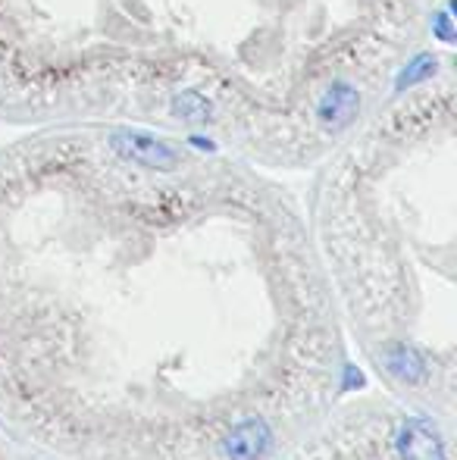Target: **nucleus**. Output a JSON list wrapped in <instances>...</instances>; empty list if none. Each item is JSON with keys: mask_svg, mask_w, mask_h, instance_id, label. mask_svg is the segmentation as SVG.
<instances>
[{"mask_svg": "<svg viewBox=\"0 0 457 460\" xmlns=\"http://www.w3.org/2000/svg\"><path fill=\"white\" fill-rule=\"evenodd\" d=\"M189 145L195 147V151H207V154H214V151H216V141L204 138V135H191Z\"/></svg>", "mask_w": 457, "mask_h": 460, "instance_id": "obj_9", "label": "nucleus"}, {"mask_svg": "<svg viewBox=\"0 0 457 460\" xmlns=\"http://www.w3.org/2000/svg\"><path fill=\"white\" fill-rule=\"evenodd\" d=\"M435 69H439V60H435V54H426V50H420V54H414L401 66V73H398V79H395V92L404 94L408 88L423 85L426 79H433Z\"/></svg>", "mask_w": 457, "mask_h": 460, "instance_id": "obj_5", "label": "nucleus"}, {"mask_svg": "<svg viewBox=\"0 0 457 460\" xmlns=\"http://www.w3.org/2000/svg\"><path fill=\"white\" fill-rule=\"evenodd\" d=\"M433 35L445 44H454L457 41V25H454V13L448 10H439L433 13Z\"/></svg>", "mask_w": 457, "mask_h": 460, "instance_id": "obj_8", "label": "nucleus"}, {"mask_svg": "<svg viewBox=\"0 0 457 460\" xmlns=\"http://www.w3.org/2000/svg\"><path fill=\"white\" fill-rule=\"evenodd\" d=\"M107 145L113 147L116 157L132 160L138 166H147V170L157 172H172L179 166V154L176 147H170L166 141L154 138L147 132H132V128H116L107 138Z\"/></svg>", "mask_w": 457, "mask_h": 460, "instance_id": "obj_1", "label": "nucleus"}, {"mask_svg": "<svg viewBox=\"0 0 457 460\" xmlns=\"http://www.w3.org/2000/svg\"><path fill=\"white\" fill-rule=\"evenodd\" d=\"M172 113L185 122H207L214 116V107L201 92H182L172 101Z\"/></svg>", "mask_w": 457, "mask_h": 460, "instance_id": "obj_6", "label": "nucleus"}, {"mask_svg": "<svg viewBox=\"0 0 457 460\" xmlns=\"http://www.w3.org/2000/svg\"><path fill=\"white\" fill-rule=\"evenodd\" d=\"M389 369L398 376V379H408V382H417L426 376V367H423V358L414 351V348H395L389 351Z\"/></svg>", "mask_w": 457, "mask_h": 460, "instance_id": "obj_7", "label": "nucleus"}, {"mask_svg": "<svg viewBox=\"0 0 457 460\" xmlns=\"http://www.w3.org/2000/svg\"><path fill=\"white\" fill-rule=\"evenodd\" d=\"M395 451L401 460H448L445 436L429 417H408L395 432Z\"/></svg>", "mask_w": 457, "mask_h": 460, "instance_id": "obj_2", "label": "nucleus"}, {"mask_svg": "<svg viewBox=\"0 0 457 460\" xmlns=\"http://www.w3.org/2000/svg\"><path fill=\"white\" fill-rule=\"evenodd\" d=\"M269 448H273V432H269L267 420L260 417L242 420L223 438V451H226L229 460H263Z\"/></svg>", "mask_w": 457, "mask_h": 460, "instance_id": "obj_3", "label": "nucleus"}, {"mask_svg": "<svg viewBox=\"0 0 457 460\" xmlns=\"http://www.w3.org/2000/svg\"><path fill=\"white\" fill-rule=\"evenodd\" d=\"M357 113H360V94H357V88L345 79L332 82L317 103V119L323 122L326 128H332V132L347 128L357 119Z\"/></svg>", "mask_w": 457, "mask_h": 460, "instance_id": "obj_4", "label": "nucleus"}]
</instances>
